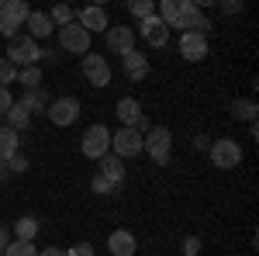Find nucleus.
Wrapping results in <instances>:
<instances>
[{
    "mask_svg": "<svg viewBox=\"0 0 259 256\" xmlns=\"http://www.w3.org/2000/svg\"><path fill=\"white\" fill-rule=\"evenodd\" d=\"M4 59L11 62V66H38V59H41V49H38V42L35 39H28V35H18V39L7 45V56Z\"/></svg>",
    "mask_w": 259,
    "mask_h": 256,
    "instance_id": "f03ea898",
    "label": "nucleus"
},
{
    "mask_svg": "<svg viewBox=\"0 0 259 256\" xmlns=\"http://www.w3.org/2000/svg\"><path fill=\"white\" fill-rule=\"evenodd\" d=\"M180 31H197V35H207V28H211V21L204 18V11H200L197 0H180Z\"/></svg>",
    "mask_w": 259,
    "mask_h": 256,
    "instance_id": "39448f33",
    "label": "nucleus"
},
{
    "mask_svg": "<svg viewBox=\"0 0 259 256\" xmlns=\"http://www.w3.org/2000/svg\"><path fill=\"white\" fill-rule=\"evenodd\" d=\"M139 35L149 42L152 49H162V45L169 42V28H166V24H162V21L152 14V18H145V21L139 24Z\"/></svg>",
    "mask_w": 259,
    "mask_h": 256,
    "instance_id": "f8f14e48",
    "label": "nucleus"
},
{
    "mask_svg": "<svg viewBox=\"0 0 259 256\" xmlns=\"http://www.w3.org/2000/svg\"><path fill=\"white\" fill-rule=\"evenodd\" d=\"M11 156H18V132L0 125V159H11Z\"/></svg>",
    "mask_w": 259,
    "mask_h": 256,
    "instance_id": "b1692460",
    "label": "nucleus"
},
{
    "mask_svg": "<svg viewBox=\"0 0 259 256\" xmlns=\"http://www.w3.org/2000/svg\"><path fill=\"white\" fill-rule=\"evenodd\" d=\"M114 115L121 118V128H135V125H139V118H142V104L135 97H121Z\"/></svg>",
    "mask_w": 259,
    "mask_h": 256,
    "instance_id": "dca6fc26",
    "label": "nucleus"
},
{
    "mask_svg": "<svg viewBox=\"0 0 259 256\" xmlns=\"http://www.w3.org/2000/svg\"><path fill=\"white\" fill-rule=\"evenodd\" d=\"M97 163H100V177H107L111 184H118V187L124 184V159H118L114 153H107V156H100Z\"/></svg>",
    "mask_w": 259,
    "mask_h": 256,
    "instance_id": "f3484780",
    "label": "nucleus"
},
{
    "mask_svg": "<svg viewBox=\"0 0 259 256\" xmlns=\"http://www.w3.org/2000/svg\"><path fill=\"white\" fill-rule=\"evenodd\" d=\"M211 163L218 170H235L242 163V145L235 138H214L211 142Z\"/></svg>",
    "mask_w": 259,
    "mask_h": 256,
    "instance_id": "7ed1b4c3",
    "label": "nucleus"
},
{
    "mask_svg": "<svg viewBox=\"0 0 259 256\" xmlns=\"http://www.w3.org/2000/svg\"><path fill=\"white\" fill-rule=\"evenodd\" d=\"M104 35H107V49H111L114 56L135 52V31H132L128 24H114V28H107Z\"/></svg>",
    "mask_w": 259,
    "mask_h": 256,
    "instance_id": "9b49d317",
    "label": "nucleus"
},
{
    "mask_svg": "<svg viewBox=\"0 0 259 256\" xmlns=\"http://www.w3.org/2000/svg\"><path fill=\"white\" fill-rule=\"evenodd\" d=\"M142 153H149V159L156 166H169V159H173V132L166 125H152L142 135Z\"/></svg>",
    "mask_w": 259,
    "mask_h": 256,
    "instance_id": "f257e3e1",
    "label": "nucleus"
},
{
    "mask_svg": "<svg viewBox=\"0 0 259 256\" xmlns=\"http://www.w3.org/2000/svg\"><path fill=\"white\" fill-rule=\"evenodd\" d=\"M49 18H52L56 28H62V24H69V21H73V11H69L66 4H59V7H52V14H49Z\"/></svg>",
    "mask_w": 259,
    "mask_h": 256,
    "instance_id": "c756f323",
    "label": "nucleus"
},
{
    "mask_svg": "<svg viewBox=\"0 0 259 256\" xmlns=\"http://www.w3.org/2000/svg\"><path fill=\"white\" fill-rule=\"evenodd\" d=\"M0 11H4V21L14 24V28H21L28 21V14H31V7L24 0H7V4H0Z\"/></svg>",
    "mask_w": 259,
    "mask_h": 256,
    "instance_id": "6ab92c4d",
    "label": "nucleus"
},
{
    "mask_svg": "<svg viewBox=\"0 0 259 256\" xmlns=\"http://www.w3.org/2000/svg\"><path fill=\"white\" fill-rule=\"evenodd\" d=\"M111 149H114L118 159H135L142 153V135L135 128H121V132L111 135Z\"/></svg>",
    "mask_w": 259,
    "mask_h": 256,
    "instance_id": "1a4fd4ad",
    "label": "nucleus"
},
{
    "mask_svg": "<svg viewBox=\"0 0 259 256\" xmlns=\"http://www.w3.org/2000/svg\"><path fill=\"white\" fill-rule=\"evenodd\" d=\"M4 121H7V128H11V132H24V128L31 125V115H28V107H24L21 100H14V104L7 107Z\"/></svg>",
    "mask_w": 259,
    "mask_h": 256,
    "instance_id": "aec40b11",
    "label": "nucleus"
},
{
    "mask_svg": "<svg viewBox=\"0 0 259 256\" xmlns=\"http://www.w3.org/2000/svg\"><path fill=\"white\" fill-rule=\"evenodd\" d=\"M200 253V239L197 236H187L183 239V256H197Z\"/></svg>",
    "mask_w": 259,
    "mask_h": 256,
    "instance_id": "473e14b6",
    "label": "nucleus"
},
{
    "mask_svg": "<svg viewBox=\"0 0 259 256\" xmlns=\"http://www.w3.org/2000/svg\"><path fill=\"white\" fill-rule=\"evenodd\" d=\"M121 62H124V77L128 80H145L149 77V59L142 56V52H128V56H121Z\"/></svg>",
    "mask_w": 259,
    "mask_h": 256,
    "instance_id": "a211bd4d",
    "label": "nucleus"
},
{
    "mask_svg": "<svg viewBox=\"0 0 259 256\" xmlns=\"http://www.w3.org/2000/svg\"><path fill=\"white\" fill-rule=\"evenodd\" d=\"M80 100L76 97H56L49 100V111H45V118L52 121V125H59V128H66V125H73V121L80 118Z\"/></svg>",
    "mask_w": 259,
    "mask_h": 256,
    "instance_id": "20e7f679",
    "label": "nucleus"
},
{
    "mask_svg": "<svg viewBox=\"0 0 259 256\" xmlns=\"http://www.w3.org/2000/svg\"><path fill=\"white\" fill-rule=\"evenodd\" d=\"M21 104L28 107V115H31V118H35V115H45V111H49V94H45L41 87H38V90H24Z\"/></svg>",
    "mask_w": 259,
    "mask_h": 256,
    "instance_id": "412c9836",
    "label": "nucleus"
},
{
    "mask_svg": "<svg viewBox=\"0 0 259 256\" xmlns=\"http://www.w3.org/2000/svg\"><path fill=\"white\" fill-rule=\"evenodd\" d=\"M76 24H80L87 35H94V31H107V28H111V21H107V14H104V7H83L80 18H76Z\"/></svg>",
    "mask_w": 259,
    "mask_h": 256,
    "instance_id": "ddd939ff",
    "label": "nucleus"
},
{
    "mask_svg": "<svg viewBox=\"0 0 259 256\" xmlns=\"http://www.w3.org/2000/svg\"><path fill=\"white\" fill-rule=\"evenodd\" d=\"M107 153H111V132L104 125H90L83 132V156L100 159V156H107Z\"/></svg>",
    "mask_w": 259,
    "mask_h": 256,
    "instance_id": "423d86ee",
    "label": "nucleus"
},
{
    "mask_svg": "<svg viewBox=\"0 0 259 256\" xmlns=\"http://www.w3.org/2000/svg\"><path fill=\"white\" fill-rule=\"evenodd\" d=\"M11 104H14V97H11V90H7V87H0V118L7 115V107H11Z\"/></svg>",
    "mask_w": 259,
    "mask_h": 256,
    "instance_id": "c9c22d12",
    "label": "nucleus"
},
{
    "mask_svg": "<svg viewBox=\"0 0 259 256\" xmlns=\"http://www.w3.org/2000/svg\"><path fill=\"white\" fill-rule=\"evenodd\" d=\"M59 45L66 52H73V56H87V52H90V35L83 31L76 21H69V24L59 28Z\"/></svg>",
    "mask_w": 259,
    "mask_h": 256,
    "instance_id": "0eeeda50",
    "label": "nucleus"
},
{
    "mask_svg": "<svg viewBox=\"0 0 259 256\" xmlns=\"http://www.w3.org/2000/svg\"><path fill=\"white\" fill-rule=\"evenodd\" d=\"M90 187H94V194H104V197H107V194H118V191H121L118 184H111L107 177H100V173L90 180Z\"/></svg>",
    "mask_w": 259,
    "mask_h": 256,
    "instance_id": "c85d7f7f",
    "label": "nucleus"
},
{
    "mask_svg": "<svg viewBox=\"0 0 259 256\" xmlns=\"http://www.w3.org/2000/svg\"><path fill=\"white\" fill-rule=\"evenodd\" d=\"M180 56L187 62H200L204 56H207V35H197V31H183L177 42Z\"/></svg>",
    "mask_w": 259,
    "mask_h": 256,
    "instance_id": "9d476101",
    "label": "nucleus"
},
{
    "mask_svg": "<svg viewBox=\"0 0 259 256\" xmlns=\"http://www.w3.org/2000/svg\"><path fill=\"white\" fill-rule=\"evenodd\" d=\"M221 11H225V14H242V0H225Z\"/></svg>",
    "mask_w": 259,
    "mask_h": 256,
    "instance_id": "e433bc0d",
    "label": "nucleus"
},
{
    "mask_svg": "<svg viewBox=\"0 0 259 256\" xmlns=\"http://www.w3.org/2000/svg\"><path fill=\"white\" fill-rule=\"evenodd\" d=\"M18 83L24 87V90H38L41 87V69L38 66H24V69H18Z\"/></svg>",
    "mask_w": 259,
    "mask_h": 256,
    "instance_id": "393cba45",
    "label": "nucleus"
},
{
    "mask_svg": "<svg viewBox=\"0 0 259 256\" xmlns=\"http://www.w3.org/2000/svg\"><path fill=\"white\" fill-rule=\"evenodd\" d=\"M0 35H4V11H0Z\"/></svg>",
    "mask_w": 259,
    "mask_h": 256,
    "instance_id": "ea45409f",
    "label": "nucleus"
},
{
    "mask_svg": "<svg viewBox=\"0 0 259 256\" xmlns=\"http://www.w3.org/2000/svg\"><path fill=\"white\" fill-rule=\"evenodd\" d=\"M4 256H38V246H35V242H21V239H14V242L4 249Z\"/></svg>",
    "mask_w": 259,
    "mask_h": 256,
    "instance_id": "bb28decb",
    "label": "nucleus"
},
{
    "mask_svg": "<svg viewBox=\"0 0 259 256\" xmlns=\"http://www.w3.org/2000/svg\"><path fill=\"white\" fill-rule=\"evenodd\" d=\"M38 256H66V249H59V246H45V249H38Z\"/></svg>",
    "mask_w": 259,
    "mask_h": 256,
    "instance_id": "4c0bfd02",
    "label": "nucleus"
},
{
    "mask_svg": "<svg viewBox=\"0 0 259 256\" xmlns=\"http://www.w3.org/2000/svg\"><path fill=\"white\" fill-rule=\"evenodd\" d=\"M18 80V66H11V62L0 56V87H7V83H14Z\"/></svg>",
    "mask_w": 259,
    "mask_h": 256,
    "instance_id": "7c9ffc66",
    "label": "nucleus"
},
{
    "mask_svg": "<svg viewBox=\"0 0 259 256\" xmlns=\"http://www.w3.org/2000/svg\"><path fill=\"white\" fill-rule=\"evenodd\" d=\"M156 18H159L166 28H177V24H180V0H162Z\"/></svg>",
    "mask_w": 259,
    "mask_h": 256,
    "instance_id": "5701e85b",
    "label": "nucleus"
},
{
    "mask_svg": "<svg viewBox=\"0 0 259 256\" xmlns=\"http://www.w3.org/2000/svg\"><path fill=\"white\" fill-rule=\"evenodd\" d=\"M0 256H4V253H0Z\"/></svg>",
    "mask_w": 259,
    "mask_h": 256,
    "instance_id": "a19ab883",
    "label": "nucleus"
},
{
    "mask_svg": "<svg viewBox=\"0 0 259 256\" xmlns=\"http://www.w3.org/2000/svg\"><path fill=\"white\" fill-rule=\"evenodd\" d=\"M7 166H11V173H24V170H28V156H11L7 159Z\"/></svg>",
    "mask_w": 259,
    "mask_h": 256,
    "instance_id": "2f4dec72",
    "label": "nucleus"
},
{
    "mask_svg": "<svg viewBox=\"0 0 259 256\" xmlns=\"http://www.w3.org/2000/svg\"><path fill=\"white\" fill-rule=\"evenodd\" d=\"M66 256H94V246L90 242H76L73 249H66Z\"/></svg>",
    "mask_w": 259,
    "mask_h": 256,
    "instance_id": "f704fd0d",
    "label": "nucleus"
},
{
    "mask_svg": "<svg viewBox=\"0 0 259 256\" xmlns=\"http://www.w3.org/2000/svg\"><path fill=\"white\" fill-rule=\"evenodd\" d=\"M83 77H87L90 87H107L111 83V62L100 52H87L83 56Z\"/></svg>",
    "mask_w": 259,
    "mask_h": 256,
    "instance_id": "6e6552de",
    "label": "nucleus"
},
{
    "mask_svg": "<svg viewBox=\"0 0 259 256\" xmlns=\"http://www.w3.org/2000/svg\"><path fill=\"white\" fill-rule=\"evenodd\" d=\"M11 232H14V239H21V242H35V236H38V218H31V215L18 218V225H14Z\"/></svg>",
    "mask_w": 259,
    "mask_h": 256,
    "instance_id": "4be33fe9",
    "label": "nucleus"
},
{
    "mask_svg": "<svg viewBox=\"0 0 259 256\" xmlns=\"http://www.w3.org/2000/svg\"><path fill=\"white\" fill-rule=\"evenodd\" d=\"M135 249H139V239L132 236L128 229H118L107 239V253L111 256H135Z\"/></svg>",
    "mask_w": 259,
    "mask_h": 256,
    "instance_id": "4468645a",
    "label": "nucleus"
},
{
    "mask_svg": "<svg viewBox=\"0 0 259 256\" xmlns=\"http://www.w3.org/2000/svg\"><path fill=\"white\" fill-rule=\"evenodd\" d=\"M232 115H235V118H242V121H249V125H252V121H256V100H249V97L235 100V104H232Z\"/></svg>",
    "mask_w": 259,
    "mask_h": 256,
    "instance_id": "a878e982",
    "label": "nucleus"
},
{
    "mask_svg": "<svg viewBox=\"0 0 259 256\" xmlns=\"http://www.w3.org/2000/svg\"><path fill=\"white\" fill-rule=\"evenodd\" d=\"M128 11H132L139 21H145V18H152V14H156V4H152V0H132V4H128Z\"/></svg>",
    "mask_w": 259,
    "mask_h": 256,
    "instance_id": "cd10ccee",
    "label": "nucleus"
},
{
    "mask_svg": "<svg viewBox=\"0 0 259 256\" xmlns=\"http://www.w3.org/2000/svg\"><path fill=\"white\" fill-rule=\"evenodd\" d=\"M24 28H28V39H49L52 31H56V24H52V18L45 14V11H31L28 14V21H24Z\"/></svg>",
    "mask_w": 259,
    "mask_h": 256,
    "instance_id": "2eb2a0df",
    "label": "nucleus"
},
{
    "mask_svg": "<svg viewBox=\"0 0 259 256\" xmlns=\"http://www.w3.org/2000/svg\"><path fill=\"white\" fill-rule=\"evenodd\" d=\"M11 242H14V232H11V225H4V222H0V253H4Z\"/></svg>",
    "mask_w": 259,
    "mask_h": 256,
    "instance_id": "72a5a7b5",
    "label": "nucleus"
},
{
    "mask_svg": "<svg viewBox=\"0 0 259 256\" xmlns=\"http://www.w3.org/2000/svg\"><path fill=\"white\" fill-rule=\"evenodd\" d=\"M4 180H11V166H7V159H0V184Z\"/></svg>",
    "mask_w": 259,
    "mask_h": 256,
    "instance_id": "58836bf2",
    "label": "nucleus"
}]
</instances>
